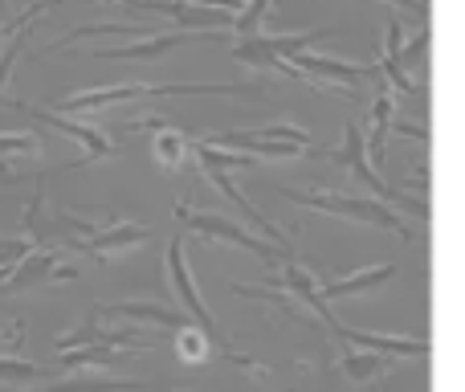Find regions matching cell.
I'll return each instance as SVG.
<instances>
[{"label": "cell", "mask_w": 465, "mask_h": 392, "mask_svg": "<svg viewBox=\"0 0 465 392\" xmlns=\"http://www.w3.org/2000/svg\"><path fill=\"white\" fill-rule=\"evenodd\" d=\"M396 274H401V266H396V262L363 266V270L347 274V278L319 282V295H322V303H335V298H351V295H371V290H380L384 282H392Z\"/></svg>", "instance_id": "obj_13"}, {"label": "cell", "mask_w": 465, "mask_h": 392, "mask_svg": "<svg viewBox=\"0 0 465 392\" xmlns=\"http://www.w3.org/2000/svg\"><path fill=\"white\" fill-rule=\"evenodd\" d=\"M392 131H401V136L417 139V144H429V131L417 127V123H404V119H392Z\"/></svg>", "instance_id": "obj_23"}, {"label": "cell", "mask_w": 465, "mask_h": 392, "mask_svg": "<svg viewBox=\"0 0 465 392\" xmlns=\"http://www.w3.org/2000/svg\"><path fill=\"white\" fill-rule=\"evenodd\" d=\"M209 37V33H147V37H135L127 41V45H98L90 49V57H111V62H155V57H163L168 49L176 45H188V41H201Z\"/></svg>", "instance_id": "obj_9"}, {"label": "cell", "mask_w": 465, "mask_h": 392, "mask_svg": "<svg viewBox=\"0 0 465 392\" xmlns=\"http://www.w3.org/2000/svg\"><path fill=\"white\" fill-rule=\"evenodd\" d=\"M111 5H127V8H152V13H163L172 21H180L184 29H229L232 13H221V8H196L184 5V0H111Z\"/></svg>", "instance_id": "obj_12"}, {"label": "cell", "mask_w": 465, "mask_h": 392, "mask_svg": "<svg viewBox=\"0 0 465 392\" xmlns=\"http://www.w3.org/2000/svg\"><path fill=\"white\" fill-rule=\"evenodd\" d=\"M339 339H347L351 347H368V352H380V356H392V360H425L429 356V339H404V336H384V331H355V327H343L335 323Z\"/></svg>", "instance_id": "obj_11"}, {"label": "cell", "mask_w": 465, "mask_h": 392, "mask_svg": "<svg viewBox=\"0 0 465 392\" xmlns=\"http://www.w3.org/2000/svg\"><path fill=\"white\" fill-rule=\"evenodd\" d=\"M5 106H13V111L29 115V119H37L41 127H49V131H57V136H65V139H70V144H78V147H82V164H90V160H106V156H119V144H114V139L106 136V131L86 127V123H74V119H65L62 111H45V106L16 103L13 95L5 98Z\"/></svg>", "instance_id": "obj_5"}, {"label": "cell", "mask_w": 465, "mask_h": 392, "mask_svg": "<svg viewBox=\"0 0 465 392\" xmlns=\"http://www.w3.org/2000/svg\"><path fill=\"white\" fill-rule=\"evenodd\" d=\"M65 278H74V266L62 262L54 249L33 246L29 254L8 270V278L0 282V286L5 290H29V286H45V282H65Z\"/></svg>", "instance_id": "obj_8"}, {"label": "cell", "mask_w": 465, "mask_h": 392, "mask_svg": "<svg viewBox=\"0 0 465 392\" xmlns=\"http://www.w3.org/2000/svg\"><path fill=\"white\" fill-rule=\"evenodd\" d=\"M147 385H152V380H82V377H70V380H57V385H49L41 392H139Z\"/></svg>", "instance_id": "obj_17"}, {"label": "cell", "mask_w": 465, "mask_h": 392, "mask_svg": "<svg viewBox=\"0 0 465 392\" xmlns=\"http://www.w3.org/2000/svg\"><path fill=\"white\" fill-rule=\"evenodd\" d=\"M384 5L404 8V13H412V16H417V21H425V13H429V8H425V0H384Z\"/></svg>", "instance_id": "obj_24"}, {"label": "cell", "mask_w": 465, "mask_h": 392, "mask_svg": "<svg viewBox=\"0 0 465 392\" xmlns=\"http://www.w3.org/2000/svg\"><path fill=\"white\" fill-rule=\"evenodd\" d=\"M54 5H57V0H33V5L25 8V13H16V16H8V21H0V41H8L16 29H25V25H33L41 13H45V8H54Z\"/></svg>", "instance_id": "obj_22"}, {"label": "cell", "mask_w": 465, "mask_h": 392, "mask_svg": "<svg viewBox=\"0 0 465 392\" xmlns=\"http://www.w3.org/2000/svg\"><path fill=\"white\" fill-rule=\"evenodd\" d=\"M273 0H249V5H241L237 13H232V29L241 33V37H249V33H262V21L265 13H270Z\"/></svg>", "instance_id": "obj_20"}, {"label": "cell", "mask_w": 465, "mask_h": 392, "mask_svg": "<svg viewBox=\"0 0 465 392\" xmlns=\"http://www.w3.org/2000/svg\"><path fill=\"white\" fill-rule=\"evenodd\" d=\"M41 139L29 131H0V156H37Z\"/></svg>", "instance_id": "obj_21"}, {"label": "cell", "mask_w": 465, "mask_h": 392, "mask_svg": "<svg viewBox=\"0 0 465 392\" xmlns=\"http://www.w3.org/2000/svg\"><path fill=\"white\" fill-rule=\"evenodd\" d=\"M380 82V78H376ZM371 131H368V139L363 144H371V160L376 164H384V147H388V131H392V119H396V95L380 82L376 86V98H371Z\"/></svg>", "instance_id": "obj_15"}, {"label": "cell", "mask_w": 465, "mask_h": 392, "mask_svg": "<svg viewBox=\"0 0 465 392\" xmlns=\"http://www.w3.org/2000/svg\"><path fill=\"white\" fill-rule=\"evenodd\" d=\"M163 95H262L253 82H123V86H94L82 95L57 98V111H106L119 103H147V98Z\"/></svg>", "instance_id": "obj_1"}, {"label": "cell", "mask_w": 465, "mask_h": 392, "mask_svg": "<svg viewBox=\"0 0 465 392\" xmlns=\"http://www.w3.org/2000/svg\"><path fill=\"white\" fill-rule=\"evenodd\" d=\"M168 278H172V286H176V295H180V303H184V311L193 315L196 323H201V331L213 339V344L221 347V352H229V336H225V327L217 323V315L204 307V298L196 295V282H193V270H188V262H184V237H172V246H168Z\"/></svg>", "instance_id": "obj_6"}, {"label": "cell", "mask_w": 465, "mask_h": 392, "mask_svg": "<svg viewBox=\"0 0 465 392\" xmlns=\"http://www.w3.org/2000/svg\"><path fill=\"white\" fill-rule=\"evenodd\" d=\"M98 315H106V319H127V323H160V327H168L172 336H176L180 327H188L184 311H176V307H163V303H135V298H127V303H106L98 307Z\"/></svg>", "instance_id": "obj_14"}, {"label": "cell", "mask_w": 465, "mask_h": 392, "mask_svg": "<svg viewBox=\"0 0 465 392\" xmlns=\"http://www.w3.org/2000/svg\"><path fill=\"white\" fill-rule=\"evenodd\" d=\"M343 372L355 380V385H371V380H384L388 372L396 368L392 356H380V352H368V347H351V352L339 356Z\"/></svg>", "instance_id": "obj_16"}, {"label": "cell", "mask_w": 465, "mask_h": 392, "mask_svg": "<svg viewBox=\"0 0 465 392\" xmlns=\"http://www.w3.org/2000/svg\"><path fill=\"white\" fill-rule=\"evenodd\" d=\"M29 33H33V25L16 29L13 37H8V45L0 49V106H5V98H8V74H13L16 57H21V54H25V45H29Z\"/></svg>", "instance_id": "obj_19"}, {"label": "cell", "mask_w": 465, "mask_h": 392, "mask_svg": "<svg viewBox=\"0 0 465 392\" xmlns=\"http://www.w3.org/2000/svg\"><path fill=\"white\" fill-rule=\"evenodd\" d=\"M152 241V225H135V221H119V225H98L86 241H82L78 254H90L98 262L106 257L123 254V249H135V246H147Z\"/></svg>", "instance_id": "obj_10"}, {"label": "cell", "mask_w": 465, "mask_h": 392, "mask_svg": "<svg viewBox=\"0 0 465 392\" xmlns=\"http://www.w3.org/2000/svg\"><path fill=\"white\" fill-rule=\"evenodd\" d=\"M176 221L184 225V229L201 233V237H209V241H225V246L249 249V254H253V257H262V262H278V257H294V254H282V249H278V246H270V241H262V237H253V233H245L237 221H225V216H217V213H201V208L184 205V200H180V205H176Z\"/></svg>", "instance_id": "obj_4"}, {"label": "cell", "mask_w": 465, "mask_h": 392, "mask_svg": "<svg viewBox=\"0 0 465 392\" xmlns=\"http://www.w3.org/2000/svg\"><path fill=\"white\" fill-rule=\"evenodd\" d=\"M335 33L339 29H327V25L311 29V33H249V37H241L237 45H232V57L253 65V70H278V74H286V78H302V74L290 65V57H294L298 49H311L314 41L335 37Z\"/></svg>", "instance_id": "obj_3"}, {"label": "cell", "mask_w": 465, "mask_h": 392, "mask_svg": "<svg viewBox=\"0 0 465 392\" xmlns=\"http://www.w3.org/2000/svg\"><path fill=\"white\" fill-rule=\"evenodd\" d=\"M294 70L302 74L306 82H314V86H335L343 90L347 98H355V90L363 86V82H376V65H355V62H335V57H319L311 54V49H298L294 57Z\"/></svg>", "instance_id": "obj_7"}, {"label": "cell", "mask_w": 465, "mask_h": 392, "mask_svg": "<svg viewBox=\"0 0 465 392\" xmlns=\"http://www.w3.org/2000/svg\"><path fill=\"white\" fill-rule=\"evenodd\" d=\"M5 172H8V168H5V164H0V176H5Z\"/></svg>", "instance_id": "obj_25"}, {"label": "cell", "mask_w": 465, "mask_h": 392, "mask_svg": "<svg viewBox=\"0 0 465 392\" xmlns=\"http://www.w3.org/2000/svg\"><path fill=\"white\" fill-rule=\"evenodd\" d=\"M155 127H160L155 131V156H160L163 168H176L188 152V136L176 131V127H168V123H160V119H155Z\"/></svg>", "instance_id": "obj_18"}, {"label": "cell", "mask_w": 465, "mask_h": 392, "mask_svg": "<svg viewBox=\"0 0 465 392\" xmlns=\"http://www.w3.org/2000/svg\"><path fill=\"white\" fill-rule=\"evenodd\" d=\"M278 196H286L290 205L314 208V213L347 216V221H363V225H376V229L396 233V237H409V229H404V216L396 213V208H388L384 200H376V196L331 193V188H278Z\"/></svg>", "instance_id": "obj_2"}]
</instances>
